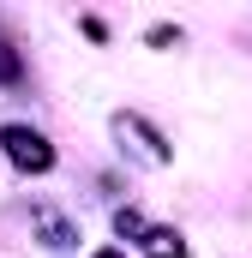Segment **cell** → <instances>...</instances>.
I'll list each match as a JSON object with an SVG mask.
<instances>
[{
	"label": "cell",
	"mask_w": 252,
	"mask_h": 258,
	"mask_svg": "<svg viewBox=\"0 0 252 258\" xmlns=\"http://www.w3.org/2000/svg\"><path fill=\"white\" fill-rule=\"evenodd\" d=\"M36 228H42V234H48V246H72V240H78V234H72V228H66L60 216H48V210H42V216H36Z\"/></svg>",
	"instance_id": "cell-4"
},
{
	"label": "cell",
	"mask_w": 252,
	"mask_h": 258,
	"mask_svg": "<svg viewBox=\"0 0 252 258\" xmlns=\"http://www.w3.org/2000/svg\"><path fill=\"white\" fill-rule=\"evenodd\" d=\"M96 258H126V252H114V246H102V252H96Z\"/></svg>",
	"instance_id": "cell-7"
},
{
	"label": "cell",
	"mask_w": 252,
	"mask_h": 258,
	"mask_svg": "<svg viewBox=\"0 0 252 258\" xmlns=\"http://www.w3.org/2000/svg\"><path fill=\"white\" fill-rule=\"evenodd\" d=\"M18 78H24V66L12 54V42H0V84H18Z\"/></svg>",
	"instance_id": "cell-5"
},
{
	"label": "cell",
	"mask_w": 252,
	"mask_h": 258,
	"mask_svg": "<svg viewBox=\"0 0 252 258\" xmlns=\"http://www.w3.org/2000/svg\"><path fill=\"white\" fill-rule=\"evenodd\" d=\"M114 228H120V234H132V240H138V234H144L150 222H144L138 210H114Z\"/></svg>",
	"instance_id": "cell-6"
},
{
	"label": "cell",
	"mask_w": 252,
	"mask_h": 258,
	"mask_svg": "<svg viewBox=\"0 0 252 258\" xmlns=\"http://www.w3.org/2000/svg\"><path fill=\"white\" fill-rule=\"evenodd\" d=\"M138 240H144V252H150V258H186V240H180L174 228H144Z\"/></svg>",
	"instance_id": "cell-3"
},
{
	"label": "cell",
	"mask_w": 252,
	"mask_h": 258,
	"mask_svg": "<svg viewBox=\"0 0 252 258\" xmlns=\"http://www.w3.org/2000/svg\"><path fill=\"white\" fill-rule=\"evenodd\" d=\"M114 138H120L126 150L138 156V162H150V168H162V162L174 156V150H168V138L150 126L144 114H114Z\"/></svg>",
	"instance_id": "cell-1"
},
{
	"label": "cell",
	"mask_w": 252,
	"mask_h": 258,
	"mask_svg": "<svg viewBox=\"0 0 252 258\" xmlns=\"http://www.w3.org/2000/svg\"><path fill=\"white\" fill-rule=\"evenodd\" d=\"M0 144H6V156H12L24 174H48V168H54V144H48L42 132H30V126H6Z\"/></svg>",
	"instance_id": "cell-2"
}]
</instances>
